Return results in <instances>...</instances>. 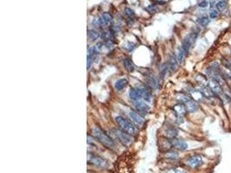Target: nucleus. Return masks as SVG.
I'll return each mask as SVG.
<instances>
[{
  "label": "nucleus",
  "mask_w": 231,
  "mask_h": 173,
  "mask_svg": "<svg viewBox=\"0 0 231 173\" xmlns=\"http://www.w3.org/2000/svg\"><path fill=\"white\" fill-rule=\"evenodd\" d=\"M115 121H116L118 125L121 128V130H123L126 133H129L131 135H134L138 132V130L135 127V125L132 122H130L129 121H127L126 119L123 118V117L117 116L115 118Z\"/></svg>",
  "instance_id": "f03ea898"
},
{
  "label": "nucleus",
  "mask_w": 231,
  "mask_h": 173,
  "mask_svg": "<svg viewBox=\"0 0 231 173\" xmlns=\"http://www.w3.org/2000/svg\"><path fill=\"white\" fill-rule=\"evenodd\" d=\"M125 13H126V15L127 16H129L130 18H132V17H134V15H135V13L134 11L132 10V9L130 8H126L125 9Z\"/></svg>",
  "instance_id": "7c9ffc66"
},
{
  "label": "nucleus",
  "mask_w": 231,
  "mask_h": 173,
  "mask_svg": "<svg viewBox=\"0 0 231 173\" xmlns=\"http://www.w3.org/2000/svg\"><path fill=\"white\" fill-rule=\"evenodd\" d=\"M230 56H231V50H230Z\"/></svg>",
  "instance_id": "c9c22d12"
},
{
  "label": "nucleus",
  "mask_w": 231,
  "mask_h": 173,
  "mask_svg": "<svg viewBox=\"0 0 231 173\" xmlns=\"http://www.w3.org/2000/svg\"><path fill=\"white\" fill-rule=\"evenodd\" d=\"M134 107H136L137 110L140 111V112H147V111H149V109H150L149 106L146 105V102L140 101V100H138V101L134 102Z\"/></svg>",
  "instance_id": "dca6fc26"
},
{
  "label": "nucleus",
  "mask_w": 231,
  "mask_h": 173,
  "mask_svg": "<svg viewBox=\"0 0 231 173\" xmlns=\"http://www.w3.org/2000/svg\"><path fill=\"white\" fill-rule=\"evenodd\" d=\"M135 89H137V91L138 92L142 99H144L147 102H150L151 100H152V94H151L150 91H149V89L146 86L143 84H139Z\"/></svg>",
  "instance_id": "1a4fd4ad"
},
{
  "label": "nucleus",
  "mask_w": 231,
  "mask_h": 173,
  "mask_svg": "<svg viewBox=\"0 0 231 173\" xmlns=\"http://www.w3.org/2000/svg\"><path fill=\"white\" fill-rule=\"evenodd\" d=\"M173 110H174L177 117H183L187 113V109L185 105L182 104V103H179V104L174 106Z\"/></svg>",
  "instance_id": "f8f14e48"
},
{
  "label": "nucleus",
  "mask_w": 231,
  "mask_h": 173,
  "mask_svg": "<svg viewBox=\"0 0 231 173\" xmlns=\"http://www.w3.org/2000/svg\"><path fill=\"white\" fill-rule=\"evenodd\" d=\"M215 7H216L218 11H223L226 9V7H227V3H226V1H224V0H220V1H218V2L216 3Z\"/></svg>",
  "instance_id": "393cba45"
},
{
  "label": "nucleus",
  "mask_w": 231,
  "mask_h": 173,
  "mask_svg": "<svg viewBox=\"0 0 231 173\" xmlns=\"http://www.w3.org/2000/svg\"><path fill=\"white\" fill-rule=\"evenodd\" d=\"M88 162L101 168H106L108 166V162L106 159L99 157L97 155H94L93 153H88Z\"/></svg>",
  "instance_id": "39448f33"
},
{
  "label": "nucleus",
  "mask_w": 231,
  "mask_h": 173,
  "mask_svg": "<svg viewBox=\"0 0 231 173\" xmlns=\"http://www.w3.org/2000/svg\"><path fill=\"white\" fill-rule=\"evenodd\" d=\"M165 173H186L183 169L180 168H176V169H169L165 171Z\"/></svg>",
  "instance_id": "c85d7f7f"
},
{
  "label": "nucleus",
  "mask_w": 231,
  "mask_h": 173,
  "mask_svg": "<svg viewBox=\"0 0 231 173\" xmlns=\"http://www.w3.org/2000/svg\"><path fill=\"white\" fill-rule=\"evenodd\" d=\"M112 16L110 15L108 12H104L102 16L94 18L93 21V24L95 27L98 28H102L109 25L112 22Z\"/></svg>",
  "instance_id": "20e7f679"
},
{
  "label": "nucleus",
  "mask_w": 231,
  "mask_h": 173,
  "mask_svg": "<svg viewBox=\"0 0 231 173\" xmlns=\"http://www.w3.org/2000/svg\"><path fill=\"white\" fill-rule=\"evenodd\" d=\"M197 24L202 26V27H205L208 24H210V19L206 17V16H203V17H200L197 19Z\"/></svg>",
  "instance_id": "bb28decb"
},
{
  "label": "nucleus",
  "mask_w": 231,
  "mask_h": 173,
  "mask_svg": "<svg viewBox=\"0 0 231 173\" xmlns=\"http://www.w3.org/2000/svg\"><path fill=\"white\" fill-rule=\"evenodd\" d=\"M167 69H168V65H166L165 63L162 64V66L160 67V73H159V75H160V77H161L162 79L165 77V75H166Z\"/></svg>",
  "instance_id": "cd10ccee"
},
{
  "label": "nucleus",
  "mask_w": 231,
  "mask_h": 173,
  "mask_svg": "<svg viewBox=\"0 0 231 173\" xmlns=\"http://www.w3.org/2000/svg\"><path fill=\"white\" fill-rule=\"evenodd\" d=\"M185 105L187 109V112L189 113H195L196 111H197L198 109V104L197 103V101H195L194 100H191L187 102Z\"/></svg>",
  "instance_id": "f3484780"
},
{
  "label": "nucleus",
  "mask_w": 231,
  "mask_h": 173,
  "mask_svg": "<svg viewBox=\"0 0 231 173\" xmlns=\"http://www.w3.org/2000/svg\"><path fill=\"white\" fill-rule=\"evenodd\" d=\"M123 65H124L125 69H126L127 71H129V72L131 73L134 71V65L129 58H124V60H123Z\"/></svg>",
  "instance_id": "aec40b11"
},
{
  "label": "nucleus",
  "mask_w": 231,
  "mask_h": 173,
  "mask_svg": "<svg viewBox=\"0 0 231 173\" xmlns=\"http://www.w3.org/2000/svg\"><path fill=\"white\" fill-rule=\"evenodd\" d=\"M129 117L130 119L132 120V121H134L136 125H142L144 124V122H145L144 118H143L139 113H136V112H134V111H131V112H130Z\"/></svg>",
  "instance_id": "9b49d317"
},
{
  "label": "nucleus",
  "mask_w": 231,
  "mask_h": 173,
  "mask_svg": "<svg viewBox=\"0 0 231 173\" xmlns=\"http://www.w3.org/2000/svg\"><path fill=\"white\" fill-rule=\"evenodd\" d=\"M156 10H157V9H156V7H155L154 5H150V6H148V7H147V11H150L151 13L155 12L156 11Z\"/></svg>",
  "instance_id": "473e14b6"
},
{
  "label": "nucleus",
  "mask_w": 231,
  "mask_h": 173,
  "mask_svg": "<svg viewBox=\"0 0 231 173\" xmlns=\"http://www.w3.org/2000/svg\"><path fill=\"white\" fill-rule=\"evenodd\" d=\"M207 86L210 88L211 91L213 92L214 94L217 95V96H221L223 94V89H222V86L219 83L218 81H215V80H212L211 79L210 81H208V84Z\"/></svg>",
  "instance_id": "6e6552de"
},
{
  "label": "nucleus",
  "mask_w": 231,
  "mask_h": 173,
  "mask_svg": "<svg viewBox=\"0 0 231 173\" xmlns=\"http://www.w3.org/2000/svg\"><path fill=\"white\" fill-rule=\"evenodd\" d=\"M197 33H190L189 35H187L184 38H183V40L182 45H181V47L183 48V50L185 51L186 53H188L190 51V49L192 47V45L194 44V43L197 40Z\"/></svg>",
  "instance_id": "423d86ee"
},
{
  "label": "nucleus",
  "mask_w": 231,
  "mask_h": 173,
  "mask_svg": "<svg viewBox=\"0 0 231 173\" xmlns=\"http://www.w3.org/2000/svg\"><path fill=\"white\" fill-rule=\"evenodd\" d=\"M190 93H191V98H192L195 101H202L203 98L204 97L203 95L202 92H201V91H198V90H192L191 92H190Z\"/></svg>",
  "instance_id": "412c9836"
},
{
  "label": "nucleus",
  "mask_w": 231,
  "mask_h": 173,
  "mask_svg": "<svg viewBox=\"0 0 231 173\" xmlns=\"http://www.w3.org/2000/svg\"><path fill=\"white\" fill-rule=\"evenodd\" d=\"M129 98L132 100V101H137L138 100H140L141 99V97L139 95V93L137 91V89H131L129 91Z\"/></svg>",
  "instance_id": "4be33fe9"
},
{
  "label": "nucleus",
  "mask_w": 231,
  "mask_h": 173,
  "mask_svg": "<svg viewBox=\"0 0 231 173\" xmlns=\"http://www.w3.org/2000/svg\"><path fill=\"white\" fill-rule=\"evenodd\" d=\"M176 100L179 101V103H182V104H186L187 102L189 101H191V98L189 95H187L185 93H178L176 95Z\"/></svg>",
  "instance_id": "a211bd4d"
},
{
  "label": "nucleus",
  "mask_w": 231,
  "mask_h": 173,
  "mask_svg": "<svg viewBox=\"0 0 231 173\" xmlns=\"http://www.w3.org/2000/svg\"><path fill=\"white\" fill-rule=\"evenodd\" d=\"M92 132L93 133V136L96 138L104 146H106V148H108L110 150H114L116 145H115V143L114 142V140L105 132H103L100 127L93 126V129H92Z\"/></svg>",
  "instance_id": "f257e3e1"
},
{
  "label": "nucleus",
  "mask_w": 231,
  "mask_h": 173,
  "mask_svg": "<svg viewBox=\"0 0 231 173\" xmlns=\"http://www.w3.org/2000/svg\"><path fill=\"white\" fill-rule=\"evenodd\" d=\"M164 135L168 139H175L179 135V130L172 126H169L164 130Z\"/></svg>",
  "instance_id": "4468645a"
},
{
  "label": "nucleus",
  "mask_w": 231,
  "mask_h": 173,
  "mask_svg": "<svg viewBox=\"0 0 231 173\" xmlns=\"http://www.w3.org/2000/svg\"><path fill=\"white\" fill-rule=\"evenodd\" d=\"M203 158L199 155H193V156L189 157L186 161L187 165L192 169H197L203 165Z\"/></svg>",
  "instance_id": "0eeeda50"
},
{
  "label": "nucleus",
  "mask_w": 231,
  "mask_h": 173,
  "mask_svg": "<svg viewBox=\"0 0 231 173\" xmlns=\"http://www.w3.org/2000/svg\"><path fill=\"white\" fill-rule=\"evenodd\" d=\"M165 157L166 158H170V159H177L179 157V153L173 151V150H170L165 153Z\"/></svg>",
  "instance_id": "a878e982"
},
{
  "label": "nucleus",
  "mask_w": 231,
  "mask_h": 173,
  "mask_svg": "<svg viewBox=\"0 0 231 173\" xmlns=\"http://www.w3.org/2000/svg\"><path fill=\"white\" fill-rule=\"evenodd\" d=\"M178 63H179V61H178L177 57H175L173 54H171L169 57V60H168V69L170 72L173 73L177 70Z\"/></svg>",
  "instance_id": "ddd939ff"
},
{
  "label": "nucleus",
  "mask_w": 231,
  "mask_h": 173,
  "mask_svg": "<svg viewBox=\"0 0 231 173\" xmlns=\"http://www.w3.org/2000/svg\"><path fill=\"white\" fill-rule=\"evenodd\" d=\"M217 16H218V11H216V10H211V12H210V18L214 19V18H216Z\"/></svg>",
  "instance_id": "2f4dec72"
},
{
  "label": "nucleus",
  "mask_w": 231,
  "mask_h": 173,
  "mask_svg": "<svg viewBox=\"0 0 231 173\" xmlns=\"http://www.w3.org/2000/svg\"><path fill=\"white\" fill-rule=\"evenodd\" d=\"M170 145L171 147H173L175 149L179 150V151H185L188 148V144L185 141L179 139H171L170 140Z\"/></svg>",
  "instance_id": "9d476101"
},
{
  "label": "nucleus",
  "mask_w": 231,
  "mask_h": 173,
  "mask_svg": "<svg viewBox=\"0 0 231 173\" xmlns=\"http://www.w3.org/2000/svg\"><path fill=\"white\" fill-rule=\"evenodd\" d=\"M128 83V80L126 78H122L120 79L118 81H115L114 83V89H116L117 91H121L126 87V85Z\"/></svg>",
  "instance_id": "2eb2a0df"
},
{
  "label": "nucleus",
  "mask_w": 231,
  "mask_h": 173,
  "mask_svg": "<svg viewBox=\"0 0 231 173\" xmlns=\"http://www.w3.org/2000/svg\"><path fill=\"white\" fill-rule=\"evenodd\" d=\"M186 54L187 53L183 50V48L182 47H179V49H178V55H177V59H178L179 63H182L183 61Z\"/></svg>",
  "instance_id": "5701e85b"
},
{
  "label": "nucleus",
  "mask_w": 231,
  "mask_h": 173,
  "mask_svg": "<svg viewBox=\"0 0 231 173\" xmlns=\"http://www.w3.org/2000/svg\"><path fill=\"white\" fill-rule=\"evenodd\" d=\"M198 5L200 7H206L207 5H208V3H207L206 1H203V2H201V3H199Z\"/></svg>",
  "instance_id": "72a5a7b5"
},
{
  "label": "nucleus",
  "mask_w": 231,
  "mask_h": 173,
  "mask_svg": "<svg viewBox=\"0 0 231 173\" xmlns=\"http://www.w3.org/2000/svg\"><path fill=\"white\" fill-rule=\"evenodd\" d=\"M110 133L124 145H130L134 141L131 134L124 132L123 130H120V129L113 128L110 131Z\"/></svg>",
  "instance_id": "7ed1b4c3"
},
{
  "label": "nucleus",
  "mask_w": 231,
  "mask_h": 173,
  "mask_svg": "<svg viewBox=\"0 0 231 173\" xmlns=\"http://www.w3.org/2000/svg\"><path fill=\"white\" fill-rule=\"evenodd\" d=\"M147 83H148V85L150 86L152 89H157L158 86V80L152 74H150L149 75H147Z\"/></svg>",
  "instance_id": "6ab92c4d"
},
{
  "label": "nucleus",
  "mask_w": 231,
  "mask_h": 173,
  "mask_svg": "<svg viewBox=\"0 0 231 173\" xmlns=\"http://www.w3.org/2000/svg\"><path fill=\"white\" fill-rule=\"evenodd\" d=\"M125 48H126V50H128L129 52H132L133 50H134V48H135V45L134 43H132L131 42H127L126 43V46H124Z\"/></svg>",
  "instance_id": "c756f323"
},
{
  "label": "nucleus",
  "mask_w": 231,
  "mask_h": 173,
  "mask_svg": "<svg viewBox=\"0 0 231 173\" xmlns=\"http://www.w3.org/2000/svg\"><path fill=\"white\" fill-rule=\"evenodd\" d=\"M229 76H230V78H231V71L229 72Z\"/></svg>",
  "instance_id": "f704fd0d"
},
{
  "label": "nucleus",
  "mask_w": 231,
  "mask_h": 173,
  "mask_svg": "<svg viewBox=\"0 0 231 173\" xmlns=\"http://www.w3.org/2000/svg\"><path fill=\"white\" fill-rule=\"evenodd\" d=\"M101 34L96 31V30H88V38H89L91 41H96L98 38H100L101 37Z\"/></svg>",
  "instance_id": "b1692460"
}]
</instances>
